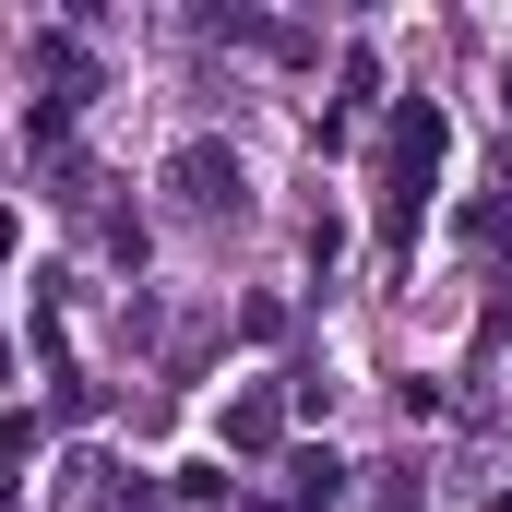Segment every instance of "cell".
<instances>
[{
	"instance_id": "5b68a950",
	"label": "cell",
	"mask_w": 512,
	"mask_h": 512,
	"mask_svg": "<svg viewBox=\"0 0 512 512\" xmlns=\"http://www.w3.org/2000/svg\"><path fill=\"white\" fill-rule=\"evenodd\" d=\"M24 453H36V417H0V501H12V477H24Z\"/></svg>"
},
{
	"instance_id": "277c9868",
	"label": "cell",
	"mask_w": 512,
	"mask_h": 512,
	"mask_svg": "<svg viewBox=\"0 0 512 512\" xmlns=\"http://www.w3.org/2000/svg\"><path fill=\"white\" fill-rule=\"evenodd\" d=\"M286 489H298V512H334L346 501V465L334 453H286Z\"/></svg>"
},
{
	"instance_id": "6da1fadb",
	"label": "cell",
	"mask_w": 512,
	"mask_h": 512,
	"mask_svg": "<svg viewBox=\"0 0 512 512\" xmlns=\"http://www.w3.org/2000/svg\"><path fill=\"white\" fill-rule=\"evenodd\" d=\"M441 143H453V131H441V108H429V96H405V108H393V167H382V239H405V227L429 215V167H441Z\"/></svg>"
},
{
	"instance_id": "8992f818",
	"label": "cell",
	"mask_w": 512,
	"mask_h": 512,
	"mask_svg": "<svg viewBox=\"0 0 512 512\" xmlns=\"http://www.w3.org/2000/svg\"><path fill=\"white\" fill-rule=\"evenodd\" d=\"M0 262H12V227H0Z\"/></svg>"
},
{
	"instance_id": "3957f363",
	"label": "cell",
	"mask_w": 512,
	"mask_h": 512,
	"mask_svg": "<svg viewBox=\"0 0 512 512\" xmlns=\"http://www.w3.org/2000/svg\"><path fill=\"white\" fill-rule=\"evenodd\" d=\"M274 441H286V405L274 393H239L227 405V453H274Z\"/></svg>"
},
{
	"instance_id": "7a4b0ae2",
	"label": "cell",
	"mask_w": 512,
	"mask_h": 512,
	"mask_svg": "<svg viewBox=\"0 0 512 512\" xmlns=\"http://www.w3.org/2000/svg\"><path fill=\"white\" fill-rule=\"evenodd\" d=\"M167 191H179V215H239L251 179H239L227 143H179V155H167Z\"/></svg>"
}]
</instances>
